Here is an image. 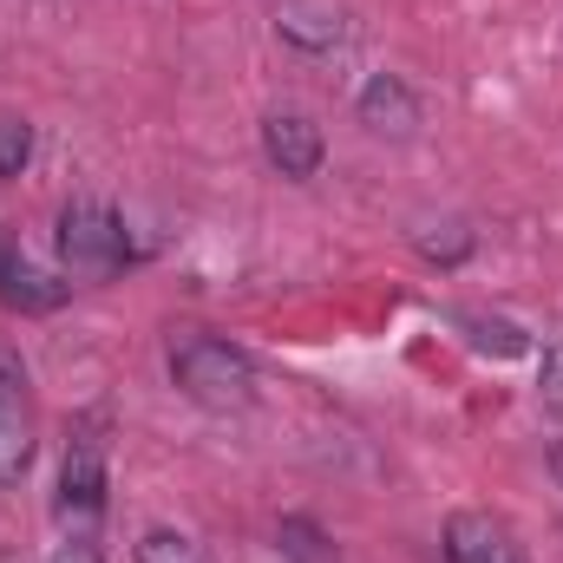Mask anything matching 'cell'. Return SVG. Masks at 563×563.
Returning <instances> with one entry per match:
<instances>
[{"mask_svg": "<svg viewBox=\"0 0 563 563\" xmlns=\"http://www.w3.org/2000/svg\"><path fill=\"white\" fill-rule=\"evenodd\" d=\"M170 380H177L184 400H197V407H210V413H243V407L256 400V367H250V354L230 347V341H217V334L177 341V347H170Z\"/></svg>", "mask_w": 563, "mask_h": 563, "instance_id": "cell-1", "label": "cell"}, {"mask_svg": "<svg viewBox=\"0 0 563 563\" xmlns=\"http://www.w3.org/2000/svg\"><path fill=\"white\" fill-rule=\"evenodd\" d=\"M53 518L66 538H99V525H106V413H86L73 426L66 459H59Z\"/></svg>", "mask_w": 563, "mask_h": 563, "instance_id": "cell-2", "label": "cell"}, {"mask_svg": "<svg viewBox=\"0 0 563 563\" xmlns=\"http://www.w3.org/2000/svg\"><path fill=\"white\" fill-rule=\"evenodd\" d=\"M59 256H66V269L79 282H112L132 263V250H125V217H119L112 203H99V197H73V203L59 210Z\"/></svg>", "mask_w": 563, "mask_h": 563, "instance_id": "cell-3", "label": "cell"}, {"mask_svg": "<svg viewBox=\"0 0 563 563\" xmlns=\"http://www.w3.org/2000/svg\"><path fill=\"white\" fill-rule=\"evenodd\" d=\"M33 387H26V367L0 347V492H13L33 465Z\"/></svg>", "mask_w": 563, "mask_h": 563, "instance_id": "cell-4", "label": "cell"}, {"mask_svg": "<svg viewBox=\"0 0 563 563\" xmlns=\"http://www.w3.org/2000/svg\"><path fill=\"white\" fill-rule=\"evenodd\" d=\"M445 563H525V544L492 511H452L445 518Z\"/></svg>", "mask_w": 563, "mask_h": 563, "instance_id": "cell-5", "label": "cell"}, {"mask_svg": "<svg viewBox=\"0 0 563 563\" xmlns=\"http://www.w3.org/2000/svg\"><path fill=\"white\" fill-rule=\"evenodd\" d=\"M354 112H361V125L374 139H413L420 132V99H413V86L400 73H374L361 86V106Z\"/></svg>", "mask_w": 563, "mask_h": 563, "instance_id": "cell-6", "label": "cell"}, {"mask_svg": "<svg viewBox=\"0 0 563 563\" xmlns=\"http://www.w3.org/2000/svg\"><path fill=\"white\" fill-rule=\"evenodd\" d=\"M0 301L7 308H26V314H46L66 301V282H53L46 269H33V256L20 250V236L0 230Z\"/></svg>", "mask_w": 563, "mask_h": 563, "instance_id": "cell-7", "label": "cell"}, {"mask_svg": "<svg viewBox=\"0 0 563 563\" xmlns=\"http://www.w3.org/2000/svg\"><path fill=\"white\" fill-rule=\"evenodd\" d=\"M276 33L288 46H301V53H334L347 40V7L341 0H282Z\"/></svg>", "mask_w": 563, "mask_h": 563, "instance_id": "cell-8", "label": "cell"}, {"mask_svg": "<svg viewBox=\"0 0 563 563\" xmlns=\"http://www.w3.org/2000/svg\"><path fill=\"white\" fill-rule=\"evenodd\" d=\"M263 157L282 177H314L321 170V132L301 112H276V119H263Z\"/></svg>", "mask_w": 563, "mask_h": 563, "instance_id": "cell-9", "label": "cell"}, {"mask_svg": "<svg viewBox=\"0 0 563 563\" xmlns=\"http://www.w3.org/2000/svg\"><path fill=\"white\" fill-rule=\"evenodd\" d=\"M452 321L465 328V341H472L478 354L511 361V354H525V347H531V341H525V328H518V321H505V314H472V308H459Z\"/></svg>", "mask_w": 563, "mask_h": 563, "instance_id": "cell-10", "label": "cell"}, {"mask_svg": "<svg viewBox=\"0 0 563 563\" xmlns=\"http://www.w3.org/2000/svg\"><path fill=\"white\" fill-rule=\"evenodd\" d=\"M282 558H295V563H334V551H328V538L308 525V518H282Z\"/></svg>", "mask_w": 563, "mask_h": 563, "instance_id": "cell-11", "label": "cell"}, {"mask_svg": "<svg viewBox=\"0 0 563 563\" xmlns=\"http://www.w3.org/2000/svg\"><path fill=\"white\" fill-rule=\"evenodd\" d=\"M139 563H203V551H197V538H184V531H144L139 538Z\"/></svg>", "mask_w": 563, "mask_h": 563, "instance_id": "cell-12", "label": "cell"}, {"mask_svg": "<svg viewBox=\"0 0 563 563\" xmlns=\"http://www.w3.org/2000/svg\"><path fill=\"white\" fill-rule=\"evenodd\" d=\"M26 164H33V125L0 112V177H20Z\"/></svg>", "mask_w": 563, "mask_h": 563, "instance_id": "cell-13", "label": "cell"}, {"mask_svg": "<svg viewBox=\"0 0 563 563\" xmlns=\"http://www.w3.org/2000/svg\"><path fill=\"white\" fill-rule=\"evenodd\" d=\"M538 400H544V413H558L563 420V347L544 354V374H538Z\"/></svg>", "mask_w": 563, "mask_h": 563, "instance_id": "cell-14", "label": "cell"}, {"mask_svg": "<svg viewBox=\"0 0 563 563\" xmlns=\"http://www.w3.org/2000/svg\"><path fill=\"white\" fill-rule=\"evenodd\" d=\"M420 250L426 256H439V263H459V256L472 250V236H465L459 223H445V236H420Z\"/></svg>", "mask_w": 563, "mask_h": 563, "instance_id": "cell-15", "label": "cell"}, {"mask_svg": "<svg viewBox=\"0 0 563 563\" xmlns=\"http://www.w3.org/2000/svg\"><path fill=\"white\" fill-rule=\"evenodd\" d=\"M46 563H106V558H99V544H92V538H66Z\"/></svg>", "mask_w": 563, "mask_h": 563, "instance_id": "cell-16", "label": "cell"}, {"mask_svg": "<svg viewBox=\"0 0 563 563\" xmlns=\"http://www.w3.org/2000/svg\"><path fill=\"white\" fill-rule=\"evenodd\" d=\"M551 478H558V485H563V439H558V445H551Z\"/></svg>", "mask_w": 563, "mask_h": 563, "instance_id": "cell-17", "label": "cell"}]
</instances>
